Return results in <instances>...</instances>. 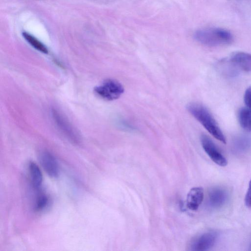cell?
<instances>
[{
    "mask_svg": "<svg viewBox=\"0 0 251 251\" xmlns=\"http://www.w3.org/2000/svg\"><path fill=\"white\" fill-rule=\"evenodd\" d=\"M51 114L53 120L60 130L72 142L78 143L79 140L78 134L66 118L54 108L52 109Z\"/></svg>",
    "mask_w": 251,
    "mask_h": 251,
    "instance_id": "obj_5",
    "label": "cell"
},
{
    "mask_svg": "<svg viewBox=\"0 0 251 251\" xmlns=\"http://www.w3.org/2000/svg\"><path fill=\"white\" fill-rule=\"evenodd\" d=\"M29 176L33 187L38 189L42 185L43 176L38 166L33 162L28 164Z\"/></svg>",
    "mask_w": 251,
    "mask_h": 251,
    "instance_id": "obj_11",
    "label": "cell"
},
{
    "mask_svg": "<svg viewBox=\"0 0 251 251\" xmlns=\"http://www.w3.org/2000/svg\"><path fill=\"white\" fill-rule=\"evenodd\" d=\"M227 194L222 188L212 189L209 193L208 202L209 205L214 208L222 206L227 201Z\"/></svg>",
    "mask_w": 251,
    "mask_h": 251,
    "instance_id": "obj_10",
    "label": "cell"
},
{
    "mask_svg": "<svg viewBox=\"0 0 251 251\" xmlns=\"http://www.w3.org/2000/svg\"><path fill=\"white\" fill-rule=\"evenodd\" d=\"M204 198L203 189L201 187L192 188L187 194L186 198V205L187 208L192 210H197Z\"/></svg>",
    "mask_w": 251,
    "mask_h": 251,
    "instance_id": "obj_8",
    "label": "cell"
},
{
    "mask_svg": "<svg viewBox=\"0 0 251 251\" xmlns=\"http://www.w3.org/2000/svg\"><path fill=\"white\" fill-rule=\"evenodd\" d=\"M229 60L235 66L245 71H251V54L236 52L232 54Z\"/></svg>",
    "mask_w": 251,
    "mask_h": 251,
    "instance_id": "obj_9",
    "label": "cell"
},
{
    "mask_svg": "<svg viewBox=\"0 0 251 251\" xmlns=\"http://www.w3.org/2000/svg\"><path fill=\"white\" fill-rule=\"evenodd\" d=\"M49 202L48 197L45 194H39L36 200L34 209L36 211H40L45 209Z\"/></svg>",
    "mask_w": 251,
    "mask_h": 251,
    "instance_id": "obj_14",
    "label": "cell"
},
{
    "mask_svg": "<svg viewBox=\"0 0 251 251\" xmlns=\"http://www.w3.org/2000/svg\"><path fill=\"white\" fill-rule=\"evenodd\" d=\"M245 203L248 207H251V179L249 182V187L245 198Z\"/></svg>",
    "mask_w": 251,
    "mask_h": 251,
    "instance_id": "obj_16",
    "label": "cell"
},
{
    "mask_svg": "<svg viewBox=\"0 0 251 251\" xmlns=\"http://www.w3.org/2000/svg\"><path fill=\"white\" fill-rule=\"evenodd\" d=\"M39 161L45 172L52 178L59 175V168L54 156L48 151H42L39 156Z\"/></svg>",
    "mask_w": 251,
    "mask_h": 251,
    "instance_id": "obj_6",
    "label": "cell"
},
{
    "mask_svg": "<svg viewBox=\"0 0 251 251\" xmlns=\"http://www.w3.org/2000/svg\"><path fill=\"white\" fill-rule=\"evenodd\" d=\"M195 39L199 43L210 47L228 45L233 40L232 34L220 28L201 29L195 32Z\"/></svg>",
    "mask_w": 251,
    "mask_h": 251,
    "instance_id": "obj_2",
    "label": "cell"
},
{
    "mask_svg": "<svg viewBox=\"0 0 251 251\" xmlns=\"http://www.w3.org/2000/svg\"><path fill=\"white\" fill-rule=\"evenodd\" d=\"M239 123L245 130L251 131V109L246 107L241 108L238 111Z\"/></svg>",
    "mask_w": 251,
    "mask_h": 251,
    "instance_id": "obj_12",
    "label": "cell"
},
{
    "mask_svg": "<svg viewBox=\"0 0 251 251\" xmlns=\"http://www.w3.org/2000/svg\"><path fill=\"white\" fill-rule=\"evenodd\" d=\"M95 94L106 100H113L119 98L124 92L122 84L117 80L108 79L94 88Z\"/></svg>",
    "mask_w": 251,
    "mask_h": 251,
    "instance_id": "obj_3",
    "label": "cell"
},
{
    "mask_svg": "<svg viewBox=\"0 0 251 251\" xmlns=\"http://www.w3.org/2000/svg\"><path fill=\"white\" fill-rule=\"evenodd\" d=\"M188 111L212 135L224 144L226 139L219 126L208 109L201 104L193 102L186 107Z\"/></svg>",
    "mask_w": 251,
    "mask_h": 251,
    "instance_id": "obj_1",
    "label": "cell"
},
{
    "mask_svg": "<svg viewBox=\"0 0 251 251\" xmlns=\"http://www.w3.org/2000/svg\"><path fill=\"white\" fill-rule=\"evenodd\" d=\"M217 235L215 232H207L196 238L191 243L190 250L197 251H207L214 245Z\"/></svg>",
    "mask_w": 251,
    "mask_h": 251,
    "instance_id": "obj_7",
    "label": "cell"
},
{
    "mask_svg": "<svg viewBox=\"0 0 251 251\" xmlns=\"http://www.w3.org/2000/svg\"><path fill=\"white\" fill-rule=\"evenodd\" d=\"M200 140L204 151L214 163L222 167L227 165L226 159L208 136L202 134L201 136Z\"/></svg>",
    "mask_w": 251,
    "mask_h": 251,
    "instance_id": "obj_4",
    "label": "cell"
},
{
    "mask_svg": "<svg viewBox=\"0 0 251 251\" xmlns=\"http://www.w3.org/2000/svg\"><path fill=\"white\" fill-rule=\"evenodd\" d=\"M244 100L246 106L251 109V86L246 89L244 96Z\"/></svg>",
    "mask_w": 251,
    "mask_h": 251,
    "instance_id": "obj_15",
    "label": "cell"
},
{
    "mask_svg": "<svg viewBox=\"0 0 251 251\" xmlns=\"http://www.w3.org/2000/svg\"><path fill=\"white\" fill-rule=\"evenodd\" d=\"M22 36L25 40L33 48L45 54L49 53L47 47L36 37L27 32H23Z\"/></svg>",
    "mask_w": 251,
    "mask_h": 251,
    "instance_id": "obj_13",
    "label": "cell"
}]
</instances>
